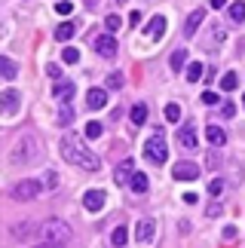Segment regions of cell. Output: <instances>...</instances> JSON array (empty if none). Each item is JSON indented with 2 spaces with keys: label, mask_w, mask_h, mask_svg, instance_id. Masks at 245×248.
Wrapping results in <instances>:
<instances>
[{
  "label": "cell",
  "mask_w": 245,
  "mask_h": 248,
  "mask_svg": "<svg viewBox=\"0 0 245 248\" xmlns=\"http://www.w3.org/2000/svg\"><path fill=\"white\" fill-rule=\"evenodd\" d=\"M59 147H61V156L68 159L71 166H80V169H86V171H98L101 169V159L92 154V150L83 144L77 135H64Z\"/></svg>",
  "instance_id": "6da1fadb"
},
{
  "label": "cell",
  "mask_w": 245,
  "mask_h": 248,
  "mask_svg": "<svg viewBox=\"0 0 245 248\" xmlns=\"http://www.w3.org/2000/svg\"><path fill=\"white\" fill-rule=\"evenodd\" d=\"M40 159V141H37L34 135H18L13 150H9V163L13 166H28V163H37Z\"/></svg>",
  "instance_id": "7a4b0ae2"
},
{
  "label": "cell",
  "mask_w": 245,
  "mask_h": 248,
  "mask_svg": "<svg viewBox=\"0 0 245 248\" xmlns=\"http://www.w3.org/2000/svg\"><path fill=\"white\" fill-rule=\"evenodd\" d=\"M40 236L49 245H59V248H64L71 239H74V233H71V227L64 224V221H59V217H49L43 227H40Z\"/></svg>",
  "instance_id": "3957f363"
},
{
  "label": "cell",
  "mask_w": 245,
  "mask_h": 248,
  "mask_svg": "<svg viewBox=\"0 0 245 248\" xmlns=\"http://www.w3.org/2000/svg\"><path fill=\"white\" fill-rule=\"evenodd\" d=\"M144 156H147V163H153V166H163L166 159H168L166 135H163L159 129H153V135L147 138V144H144Z\"/></svg>",
  "instance_id": "277c9868"
},
{
  "label": "cell",
  "mask_w": 245,
  "mask_h": 248,
  "mask_svg": "<svg viewBox=\"0 0 245 248\" xmlns=\"http://www.w3.org/2000/svg\"><path fill=\"white\" fill-rule=\"evenodd\" d=\"M37 193H40V181H31V178H28V181H18V184L13 187V196L22 199V202H25V199H34Z\"/></svg>",
  "instance_id": "5b68a950"
},
{
  "label": "cell",
  "mask_w": 245,
  "mask_h": 248,
  "mask_svg": "<svg viewBox=\"0 0 245 248\" xmlns=\"http://www.w3.org/2000/svg\"><path fill=\"white\" fill-rule=\"evenodd\" d=\"M95 52L101 55V59H114V55H117V40H114V34L95 37Z\"/></svg>",
  "instance_id": "8992f818"
},
{
  "label": "cell",
  "mask_w": 245,
  "mask_h": 248,
  "mask_svg": "<svg viewBox=\"0 0 245 248\" xmlns=\"http://www.w3.org/2000/svg\"><path fill=\"white\" fill-rule=\"evenodd\" d=\"M172 178L175 181H196V178H199V166H196V163H175Z\"/></svg>",
  "instance_id": "52a82bcc"
},
{
  "label": "cell",
  "mask_w": 245,
  "mask_h": 248,
  "mask_svg": "<svg viewBox=\"0 0 245 248\" xmlns=\"http://www.w3.org/2000/svg\"><path fill=\"white\" fill-rule=\"evenodd\" d=\"M107 202V196H105V190H86V196H83V205L89 208V212H101Z\"/></svg>",
  "instance_id": "ba28073f"
},
{
  "label": "cell",
  "mask_w": 245,
  "mask_h": 248,
  "mask_svg": "<svg viewBox=\"0 0 245 248\" xmlns=\"http://www.w3.org/2000/svg\"><path fill=\"white\" fill-rule=\"evenodd\" d=\"M18 104H22L18 89H3V113H6V117H15V113H18Z\"/></svg>",
  "instance_id": "9c48e42d"
},
{
  "label": "cell",
  "mask_w": 245,
  "mask_h": 248,
  "mask_svg": "<svg viewBox=\"0 0 245 248\" xmlns=\"http://www.w3.org/2000/svg\"><path fill=\"white\" fill-rule=\"evenodd\" d=\"M153 236H156V224L150 221V217H144V221H138V230H135V239L138 242H153Z\"/></svg>",
  "instance_id": "30bf717a"
},
{
  "label": "cell",
  "mask_w": 245,
  "mask_h": 248,
  "mask_svg": "<svg viewBox=\"0 0 245 248\" xmlns=\"http://www.w3.org/2000/svg\"><path fill=\"white\" fill-rule=\"evenodd\" d=\"M205 22V9L199 6V9H193V13L190 16H187V22H184V34L187 37H193L196 31H199V25Z\"/></svg>",
  "instance_id": "8fae6325"
},
{
  "label": "cell",
  "mask_w": 245,
  "mask_h": 248,
  "mask_svg": "<svg viewBox=\"0 0 245 248\" xmlns=\"http://www.w3.org/2000/svg\"><path fill=\"white\" fill-rule=\"evenodd\" d=\"M74 92H77V86H74L71 80H59V83L52 86V95H55L59 101H64V104L71 101V95H74Z\"/></svg>",
  "instance_id": "7c38bea8"
},
{
  "label": "cell",
  "mask_w": 245,
  "mask_h": 248,
  "mask_svg": "<svg viewBox=\"0 0 245 248\" xmlns=\"http://www.w3.org/2000/svg\"><path fill=\"white\" fill-rule=\"evenodd\" d=\"M144 34L150 37V40H159V37L166 34V16H153V18H150V25L144 28Z\"/></svg>",
  "instance_id": "4fadbf2b"
},
{
  "label": "cell",
  "mask_w": 245,
  "mask_h": 248,
  "mask_svg": "<svg viewBox=\"0 0 245 248\" xmlns=\"http://www.w3.org/2000/svg\"><path fill=\"white\" fill-rule=\"evenodd\" d=\"M86 104H89V110H101L107 104V92L105 89H89L86 92Z\"/></svg>",
  "instance_id": "5bb4252c"
},
{
  "label": "cell",
  "mask_w": 245,
  "mask_h": 248,
  "mask_svg": "<svg viewBox=\"0 0 245 248\" xmlns=\"http://www.w3.org/2000/svg\"><path fill=\"white\" fill-rule=\"evenodd\" d=\"M178 141H181V147H187V150H193L196 144H199V138H196V129L187 123V126L178 132Z\"/></svg>",
  "instance_id": "9a60e30c"
},
{
  "label": "cell",
  "mask_w": 245,
  "mask_h": 248,
  "mask_svg": "<svg viewBox=\"0 0 245 248\" xmlns=\"http://www.w3.org/2000/svg\"><path fill=\"white\" fill-rule=\"evenodd\" d=\"M205 138H209L212 147H224V144H227V132H224L221 126H209V129H205Z\"/></svg>",
  "instance_id": "2e32d148"
},
{
  "label": "cell",
  "mask_w": 245,
  "mask_h": 248,
  "mask_svg": "<svg viewBox=\"0 0 245 248\" xmlns=\"http://www.w3.org/2000/svg\"><path fill=\"white\" fill-rule=\"evenodd\" d=\"M224 37H227V34H224V28H221V25H214V28H212V34L205 37V43H202V46H205L209 52H214V49L221 46V40H224Z\"/></svg>",
  "instance_id": "e0dca14e"
},
{
  "label": "cell",
  "mask_w": 245,
  "mask_h": 248,
  "mask_svg": "<svg viewBox=\"0 0 245 248\" xmlns=\"http://www.w3.org/2000/svg\"><path fill=\"white\" fill-rule=\"evenodd\" d=\"M132 166H135L132 159H126V163H120V166H117V171H114V181H117L120 187L126 184V181H132V175H135V171H132Z\"/></svg>",
  "instance_id": "ac0fdd59"
},
{
  "label": "cell",
  "mask_w": 245,
  "mask_h": 248,
  "mask_svg": "<svg viewBox=\"0 0 245 248\" xmlns=\"http://www.w3.org/2000/svg\"><path fill=\"white\" fill-rule=\"evenodd\" d=\"M129 187L135 190V193H147V187H150V178L144 175V171H135V175H132V181H129Z\"/></svg>",
  "instance_id": "d6986e66"
},
{
  "label": "cell",
  "mask_w": 245,
  "mask_h": 248,
  "mask_svg": "<svg viewBox=\"0 0 245 248\" xmlns=\"http://www.w3.org/2000/svg\"><path fill=\"white\" fill-rule=\"evenodd\" d=\"M31 236H34V224H15V227H13V239L28 242Z\"/></svg>",
  "instance_id": "ffe728a7"
},
{
  "label": "cell",
  "mask_w": 245,
  "mask_h": 248,
  "mask_svg": "<svg viewBox=\"0 0 245 248\" xmlns=\"http://www.w3.org/2000/svg\"><path fill=\"white\" fill-rule=\"evenodd\" d=\"M184 64H187V52H184V49H175L172 55H168V68H172L175 74H178V71H181V68H184Z\"/></svg>",
  "instance_id": "44dd1931"
},
{
  "label": "cell",
  "mask_w": 245,
  "mask_h": 248,
  "mask_svg": "<svg viewBox=\"0 0 245 248\" xmlns=\"http://www.w3.org/2000/svg\"><path fill=\"white\" fill-rule=\"evenodd\" d=\"M129 117H132V123H135V126H144V123H147V104H135V108H132V113H129Z\"/></svg>",
  "instance_id": "7402d4cb"
},
{
  "label": "cell",
  "mask_w": 245,
  "mask_h": 248,
  "mask_svg": "<svg viewBox=\"0 0 245 248\" xmlns=\"http://www.w3.org/2000/svg\"><path fill=\"white\" fill-rule=\"evenodd\" d=\"M74 31H77V28H74V22H61L59 28H55V40H71V37H74Z\"/></svg>",
  "instance_id": "603a6c76"
},
{
  "label": "cell",
  "mask_w": 245,
  "mask_h": 248,
  "mask_svg": "<svg viewBox=\"0 0 245 248\" xmlns=\"http://www.w3.org/2000/svg\"><path fill=\"white\" fill-rule=\"evenodd\" d=\"M202 74H205V68H202L199 62H190V64H187V83H199Z\"/></svg>",
  "instance_id": "cb8c5ba5"
},
{
  "label": "cell",
  "mask_w": 245,
  "mask_h": 248,
  "mask_svg": "<svg viewBox=\"0 0 245 248\" xmlns=\"http://www.w3.org/2000/svg\"><path fill=\"white\" fill-rule=\"evenodd\" d=\"M0 74H3L6 80H15V74H18V64L13 59H0Z\"/></svg>",
  "instance_id": "d4e9b609"
},
{
  "label": "cell",
  "mask_w": 245,
  "mask_h": 248,
  "mask_svg": "<svg viewBox=\"0 0 245 248\" xmlns=\"http://www.w3.org/2000/svg\"><path fill=\"white\" fill-rule=\"evenodd\" d=\"M126 239H129L126 227H117V230L110 233V245H114V248H122V245H126Z\"/></svg>",
  "instance_id": "484cf974"
},
{
  "label": "cell",
  "mask_w": 245,
  "mask_h": 248,
  "mask_svg": "<svg viewBox=\"0 0 245 248\" xmlns=\"http://www.w3.org/2000/svg\"><path fill=\"white\" fill-rule=\"evenodd\" d=\"M230 18H233V22H245V3H242V0H236V3H230Z\"/></svg>",
  "instance_id": "4316f807"
},
{
  "label": "cell",
  "mask_w": 245,
  "mask_h": 248,
  "mask_svg": "<svg viewBox=\"0 0 245 248\" xmlns=\"http://www.w3.org/2000/svg\"><path fill=\"white\" fill-rule=\"evenodd\" d=\"M221 86H224V89H227V92H233V89H236V86H239V77H236V74H233V71H227V74H224V77H221Z\"/></svg>",
  "instance_id": "83f0119b"
},
{
  "label": "cell",
  "mask_w": 245,
  "mask_h": 248,
  "mask_svg": "<svg viewBox=\"0 0 245 248\" xmlns=\"http://www.w3.org/2000/svg\"><path fill=\"white\" fill-rule=\"evenodd\" d=\"M166 120L168 123H178V120H181V104H166Z\"/></svg>",
  "instance_id": "f1b7e54d"
},
{
  "label": "cell",
  "mask_w": 245,
  "mask_h": 248,
  "mask_svg": "<svg viewBox=\"0 0 245 248\" xmlns=\"http://www.w3.org/2000/svg\"><path fill=\"white\" fill-rule=\"evenodd\" d=\"M61 62H64V64H77V62H80V49H74V46H68V49L61 52Z\"/></svg>",
  "instance_id": "f546056e"
},
{
  "label": "cell",
  "mask_w": 245,
  "mask_h": 248,
  "mask_svg": "<svg viewBox=\"0 0 245 248\" xmlns=\"http://www.w3.org/2000/svg\"><path fill=\"white\" fill-rule=\"evenodd\" d=\"M43 187L46 190H55V187H59V171H46V175H43Z\"/></svg>",
  "instance_id": "4dcf8cb0"
},
{
  "label": "cell",
  "mask_w": 245,
  "mask_h": 248,
  "mask_svg": "<svg viewBox=\"0 0 245 248\" xmlns=\"http://www.w3.org/2000/svg\"><path fill=\"white\" fill-rule=\"evenodd\" d=\"M55 120H59V126H68V123L74 120V110L68 108V104H61V110H59V117H55Z\"/></svg>",
  "instance_id": "1f68e13d"
},
{
  "label": "cell",
  "mask_w": 245,
  "mask_h": 248,
  "mask_svg": "<svg viewBox=\"0 0 245 248\" xmlns=\"http://www.w3.org/2000/svg\"><path fill=\"white\" fill-rule=\"evenodd\" d=\"M86 138H101V123H86Z\"/></svg>",
  "instance_id": "d6a6232c"
},
{
  "label": "cell",
  "mask_w": 245,
  "mask_h": 248,
  "mask_svg": "<svg viewBox=\"0 0 245 248\" xmlns=\"http://www.w3.org/2000/svg\"><path fill=\"white\" fill-rule=\"evenodd\" d=\"M105 25H107V31H120V28H122V18L120 16H107Z\"/></svg>",
  "instance_id": "836d02e7"
},
{
  "label": "cell",
  "mask_w": 245,
  "mask_h": 248,
  "mask_svg": "<svg viewBox=\"0 0 245 248\" xmlns=\"http://www.w3.org/2000/svg\"><path fill=\"white\" fill-rule=\"evenodd\" d=\"M209 193H212V196H221V193H224V181H221V178H214L212 184H209Z\"/></svg>",
  "instance_id": "e575fe53"
},
{
  "label": "cell",
  "mask_w": 245,
  "mask_h": 248,
  "mask_svg": "<svg viewBox=\"0 0 245 248\" xmlns=\"http://www.w3.org/2000/svg\"><path fill=\"white\" fill-rule=\"evenodd\" d=\"M71 3H68V0H59V3H55V13H59V16H71Z\"/></svg>",
  "instance_id": "d590c367"
},
{
  "label": "cell",
  "mask_w": 245,
  "mask_h": 248,
  "mask_svg": "<svg viewBox=\"0 0 245 248\" xmlns=\"http://www.w3.org/2000/svg\"><path fill=\"white\" fill-rule=\"evenodd\" d=\"M107 86H110V89H120V86H122V74H110V77H107Z\"/></svg>",
  "instance_id": "8d00e7d4"
},
{
  "label": "cell",
  "mask_w": 245,
  "mask_h": 248,
  "mask_svg": "<svg viewBox=\"0 0 245 248\" xmlns=\"http://www.w3.org/2000/svg\"><path fill=\"white\" fill-rule=\"evenodd\" d=\"M221 113H224V117H233V113H236V104H233V101H224L221 104Z\"/></svg>",
  "instance_id": "74e56055"
},
{
  "label": "cell",
  "mask_w": 245,
  "mask_h": 248,
  "mask_svg": "<svg viewBox=\"0 0 245 248\" xmlns=\"http://www.w3.org/2000/svg\"><path fill=\"white\" fill-rule=\"evenodd\" d=\"M46 74H49L52 80H59L61 77V68H59V64H46Z\"/></svg>",
  "instance_id": "f35d334b"
},
{
  "label": "cell",
  "mask_w": 245,
  "mask_h": 248,
  "mask_svg": "<svg viewBox=\"0 0 245 248\" xmlns=\"http://www.w3.org/2000/svg\"><path fill=\"white\" fill-rule=\"evenodd\" d=\"M202 101L205 104H218L221 98H218V92H202Z\"/></svg>",
  "instance_id": "ab89813d"
},
{
  "label": "cell",
  "mask_w": 245,
  "mask_h": 248,
  "mask_svg": "<svg viewBox=\"0 0 245 248\" xmlns=\"http://www.w3.org/2000/svg\"><path fill=\"white\" fill-rule=\"evenodd\" d=\"M205 215H209V217H218V215H221V205H218V202H212L209 208H205Z\"/></svg>",
  "instance_id": "60d3db41"
},
{
  "label": "cell",
  "mask_w": 245,
  "mask_h": 248,
  "mask_svg": "<svg viewBox=\"0 0 245 248\" xmlns=\"http://www.w3.org/2000/svg\"><path fill=\"white\" fill-rule=\"evenodd\" d=\"M224 239H236V227H233V224L224 227Z\"/></svg>",
  "instance_id": "b9f144b4"
},
{
  "label": "cell",
  "mask_w": 245,
  "mask_h": 248,
  "mask_svg": "<svg viewBox=\"0 0 245 248\" xmlns=\"http://www.w3.org/2000/svg\"><path fill=\"white\" fill-rule=\"evenodd\" d=\"M212 6L214 9H224V6H227V0H212Z\"/></svg>",
  "instance_id": "7bdbcfd3"
},
{
  "label": "cell",
  "mask_w": 245,
  "mask_h": 248,
  "mask_svg": "<svg viewBox=\"0 0 245 248\" xmlns=\"http://www.w3.org/2000/svg\"><path fill=\"white\" fill-rule=\"evenodd\" d=\"M34 248H59V245H49V242H43V245H34Z\"/></svg>",
  "instance_id": "ee69618b"
},
{
  "label": "cell",
  "mask_w": 245,
  "mask_h": 248,
  "mask_svg": "<svg viewBox=\"0 0 245 248\" xmlns=\"http://www.w3.org/2000/svg\"><path fill=\"white\" fill-rule=\"evenodd\" d=\"M242 108H245V95H242Z\"/></svg>",
  "instance_id": "f6af8a7d"
},
{
  "label": "cell",
  "mask_w": 245,
  "mask_h": 248,
  "mask_svg": "<svg viewBox=\"0 0 245 248\" xmlns=\"http://www.w3.org/2000/svg\"><path fill=\"white\" fill-rule=\"evenodd\" d=\"M117 3H126V0H117Z\"/></svg>",
  "instance_id": "bcb514c9"
},
{
  "label": "cell",
  "mask_w": 245,
  "mask_h": 248,
  "mask_svg": "<svg viewBox=\"0 0 245 248\" xmlns=\"http://www.w3.org/2000/svg\"><path fill=\"white\" fill-rule=\"evenodd\" d=\"M86 3H95V0H86Z\"/></svg>",
  "instance_id": "7dc6e473"
}]
</instances>
